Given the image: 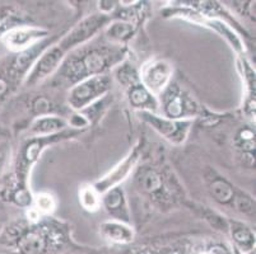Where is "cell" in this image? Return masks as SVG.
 Segmentation results:
<instances>
[{
  "label": "cell",
  "mask_w": 256,
  "mask_h": 254,
  "mask_svg": "<svg viewBox=\"0 0 256 254\" xmlns=\"http://www.w3.org/2000/svg\"><path fill=\"white\" fill-rule=\"evenodd\" d=\"M125 50L118 45H86L65 56L56 71V79L73 87L90 76L106 74L111 67L120 64Z\"/></svg>",
  "instance_id": "1"
},
{
  "label": "cell",
  "mask_w": 256,
  "mask_h": 254,
  "mask_svg": "<svg viewBox=\"0 0 256 254\" xmlns=\"http://www.w3.org/2000/svg\"><path fill=\"white\" fill-rule=\"evenodd\" d=\"M2 239L18 254H52L64 247L68 235L58 221L38 220L31 225L13 224L4 230Z\"/></svg>",
  "instance_id": "2"
},
{
  "label": "cell",
  "mask_w": 256,
  "mask_h": 254,
  "mask_svg": "<svg viewBox=\"0 0 256 254\" xmlns=\"http://www.w3.org/2000/svg\"><path fill=\"white\" fill-rule=\"evenodd\" d=\"M45 45L44 42H40L24 52L16 53L13 57H6L0 61V107L20 84L24 83L32 65L46 50Z\"/></svg>",
  "instance_id": "3"
},
{
  "label": "cell",
  "mask_w": 256,
  "mask_h": 254,
  "mask_svg": "<svg viewBox=\"0 0 256 254\" xmlns=\"http://www.w3.org/2000/svg\"><path fill=\"white\" fill-rule=\"evenodd\" d=\"M78 131H62L48 136H34L28 137L20 145L18 151L17 163H16V181L13 187H28V174L32 167L40 159L41 154L44 153L48 146L51 144H56L64 139L70 136H76Z\"/></svg>",
  "instance_id": "4"
},
{
  "label": "cell",
  "mask_w": 256,
  "mask_h": 254,
  "mask_svg": "<svg viewBox=\"0 0 256 254\" xmlns=\"http://www.w3.org/2000/svg\"><path fill=\"white\" fill-rule=\"evenodd\" d=\"M112 87V79L108 74L90 76L79 81L69 90L68 104L72 109L82 112L93 103L106 97Z\"/></svg>",
  "instance_id": "5"
},
{
  "label": "cell",
  "mask_w": 256,
  "mask_h": 254,
  "mask_svg": "<svg viewBox=\"0 0 256 254\" xmlns=\"http://www.w3.org/2000/svg\"><path fill=\"white\" fill-rule=\"evenodd\" d=\"M160 107L164 109V116L171 120H192L198 112V104L188 94L180 89L178 85L168 84L160 94Z\"/></svg>",
  "instance_id": "6"
},
{
  "label": "cell",
  "mask_w": 256,
  "mask_h": 254,
  "mask_svg": "<svg viewBox=\"0 0 256 254\" xmlns=\"http://www.w3.org/2000/svg\"><path fill=\"white\" fill-rule=\"evenodd\" d=\"M139 115L144 122L174 145H180L185 141L192 126V120H171L146 111L140 112Z\"/></svg>",
  "instance_id": "7"
},
{
  "label": "cell",
  "mask_w": 256,
  "mask_h": 254,
  "mask_svg": "<svg viewBox=\"0 0 256 254\" xmlns=\"http://www.w3.org/2000/svg\"><path fill=\"white\" fill-rule=\"evenodd\" d=\"M48 34L46 29L34 25H13L2 33V42L10 52L20 53L42 42Z\"/></svg>",
  "instance_id": "8"
},
{
  "label": "cell",
  "mask_w": 256,
  "mask_h": 254,
  "mask_svg": "<svg viewBox=\"0 0 256 254\" xmlns=\"http://www.w3.org/2000/svg\"><path fill=\"white\" fill-rule=\"evenodd\" d=\"M174 67L167 60H150L142 66L139 80L154 97H160L171 83Z\"/></svg>",
  "instance_id": "9"
},
{
  "label": "cell",
  "mask_w": 256,
  "mask_h": 254,
  "mask_svg": "<svg viewBox=\"0 0 256 254\" xmlns=\"http://www.w3.org/2000/svg\"><path fill=\"white\" fill-rule=\"evenodd\" d=\"M64 57L65 52L59 47V45L46 48L38 56V59L34 61V64L32 65L23 84L27 87H34L38 83L48 79L54 73H56Z\"/></svg>",
  "instance_id": "10"
},
{
  "label": "cell",
  "mask_w": 256,
  "mask_h": 254,
  "mask_svg": "<svg viewBox=\"0 0 256 254\" xmlns=\"http://www.w3.org/2000/svg\"><path fill=\"white\" fill-rule=\"evenodd\" d=\"M107 22H108L107 14H94L79 23L68 36H65L59 43V47L66 53L69 50H76L86 45L104 25L107 24Z\"/></svg>",
  "instance_id": "11"
},
{
  "label": "cell",
  "mask_w": 256,
  "mask_h": 254,
  "mask_svg": "<svg viewBox=\"0 0 256 254\" xmlns=\"http://www.w3.org/2000/svg\"><path fill=\"white\" fill-rule=\"evenodd\" d=\"M142 155V148L139 145H136V148L132 149L126 157L124 158L122 162L118 163L110 173H107L104 178H101L100 181H97L93 187L100 195H104L107 191L112 190V188L118 187L121 182H124L128 177L130 176L134 168L138 164L139 159H140Z\"/></svg>",
  "instance_id": "12"
},
{
  "label": "cell",
  "mask_w": 256,
  "mask_h": 254,
  "mask_svg": "<svg viewBox=\"0 0 256 254\" xmlns=\"http://www.w3.org/2000/svg\"><path fill=\"white\" fill-rule=\"evenodd\" d=\"M101 205L106 209L108 215L112 216V220L125 224L130 223L129 206H128L124 190L121 187H115L101 195Z\"/></svg>",
  "instance_id": "13"
},
{
  "label": "cell",
  "mask_w": 256,
  "mask_h": 254,
  "mask_svg": "<svg viewBox=\"0 0 256 254\" xmlns=\"http://www.w3.org/2000/svg\"><path fill=\"white\" fill-rule=\"evenodd\" d=\"M128 99H129L130 106L134 107L136 109H139L140 112L146 111L152 112V113H157L160 109V102L158 98L154 97L152 93H150L146 89L140 80L134 81L126 88Z\"/></svg>",
  "instance_id": "14"
},
{
  "label": "cell",
  "mask_w": 256,
  "mask_h": 254,
  "mask_svg": "<svg viewBox=\"0 0 256 254\" xmlns=\"http://www.w3.org/2000/svg\"><path fill=\"white\" fill-rule=\"evenodd\" d=\"M228 232L231 235L234 248L238 253L248 254L255 251V234L252 230L241 221H228Z\"/></svg>",
  "instance_id": "15"
},
{
  "label": "cell",
  "mask_w": 256,
  "mask_h": 254,
  "mask_svg": "<svg viewBox=\"0 0 256 254\" xmlns=\"http://www.w3.org/2000/svg\"><path fill=\"white\" fill-rule=\"evenodd\" d=\"M100 230L102 237L114 244H130L136 238V232L130 224L121 223L112 219L104 221Z\"/></svg>",
  "instance_id": "16"
},
{
  "label": "cell",
  "mask_w": 256,
  "mask_h": 254,
  "mask_svg": "<svg viewBox=\"0 0 256 254\" xmlns=\"http://www.w3.org/2000/svg\"><path fill=\"white\" fill-rule=\"evenodd\" d=\"M66 127H68V122L64 118L59 117V116H38L32 122L31 127L28 130V134L30 137L48 136V135H55L65 131Z\"/></svg>",
  "instance_id": "17"
},
{
  "label": "cell",
  "mask_w": 256,
  "mask_h": 254,
  "mask_svg": "<svg viewBox=\"0 0 256 254\" xmlns=\"http://www.w3.org/2000/svg\"><path fill=\"white\" fill-rule=\"evenodd\" d=\"M238 69L242 74V78L245 80L246 89V101H245V112L246 115L251 118V120H255V71L252 70V67L250 66V64L248 62V60L244 57L242 55H240L238 61Z\"/></svg>",
  "instance_id": "18"
},
{
  "label": "cell",
  "mask_w": 256,
  "mask_h": 254,
  "mask_svg": "<svg viewBox=\"0 0 256 254\" xmlns=\"http://www.w3.org/2000/svg\"><path fill=\"white\" fill-rule=\"evenodd\" d=\"M208 190L210 196L217 201L218 204L227 205L230 202H234V187L228 181L220 176H213L208 178Z\"/></svg>",
  "instance_id": "19"
},
{
  "label": "cell",
  "mask_w": 256,
  "mask_h": 254,
  "mask_svg": "<svg viewBox=\"0 0 256 254\" xmlns=\"http://www.w3.org/2000/svg\"><path fill=\"white\" fill-rule=\"evenodd\" d=\"M136 183H138V187L148 195H156L164 188L162 176L156 169L148 167L140 168L136 176Z\"/></svg>",
  "instance_id": "20"
},
{
  "label": "cell",
  "mask_w": 256,
  "mask_h": 254,
  "mask_svg": "<svg viewBox=\"0 0 256 254\" xmlns=\"http://www.w3.org/2000/svg\"><path fill=\"white\" fill-rule=\"evenodd\" d=\"M134 24L126 20H115L110 23L106 28V37L114 45L121 46V43L126 42L134 34Z\"/></svg>",
  "instance_id": "21"
},
{
  "label": "cell",
  "mask_w": 256,
  "mask_h": 254,
  "mask_svg": "<svg viewBox=\"0 0 256 254\" xmlns=\"http://www.w3.org/2000/svg\"><path fill=\"white\" fill-rule=\"evenodd\" d=\"M79 202L90 213H94L101 207V195L93 186H84L79 191Z\"/></svg>",
  "instance_id": "22"
},
{
  "label": "cell",
  "mask_w": 256,
  "mask_h": 254,
  "mask_svg": "<svg viewBox=\"0 0 256 254\" xmlns=\"http://www.w3.org/2000/svg\"><path fill=\"white\" fill-rule=\"evenodd\" d=\"M232 205H234V209H236L237 211H240V213L242 214H248V215H250V214H254V211H255V210H254L255 205H254L252 200H251L250 197H248V196L236 195L234 196Z\"/></svg>",
  "instance_id": "23"
},
{
  "label": "cell",
  "mask_w": 256,
  "mask_h": 254,
  "mask_svg": "<svg viewBox=\"0 0 256 254\" xmlns=\"http://www.w3.org/2000/svg\"><path fill=\"white\" fill-rule=\"evenodd\" d=\"M10 160V146L6 141H0V177L3 176Z\"/></svg>",
  "instance_id": "24"
},
{
  "label": "cell",
  "mask_w": 256,
  "mask_h": 254,
  "mask_svg": "<svg viewBox=\"0 0 256 254\" xmlns=\"http://www.w3.org/2000/svg\"><path fill=\"white\" fill-rule=\"evenodd\" d=\"M34 109L36 111V113H38L40 116H46L50 115L51 112V107H50V102L46 99V98L41 97L37 98L36 101L34 103Z\"/></svg>",
  "instance_id": "25"
},
{
  "label": "cell",
  "mask_w": 256,
  "mask_h": 254,
  "mask_svg": "<svg viewBox=\"0 0 256 254\" xmlns=\"http://www.w3.org/2000/svg\"><path fill=\"white\" fill-rule=\"evenodd\" d=\"M100 4V9H101V13L102 14H108L114 10L115 8V1H98Z\"/></svg>",
  "instance_id": "26"
}]
</instances>
